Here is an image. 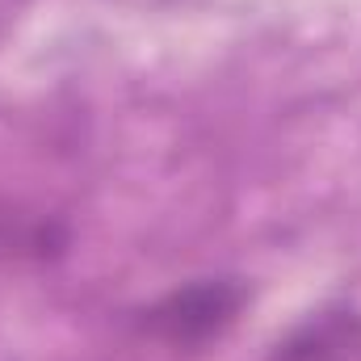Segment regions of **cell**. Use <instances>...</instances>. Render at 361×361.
<instances>
[{"label": "cell", "instance_id": "obj_1", "mask_svg": "<svg viewBox=\"0 0 361 361\" xmlns=\"http://www.w3.org/2000/svg\"><path fill=\"white\" fill-rule=\"evenodd\" d=\"M248 298H252L248 281L235 273L189 277L164 290L160 298H152L147 307L130 311V328L143 341L164 345L173 353H202L240 324V315L248 311Z\"/></svg>", "mask_w": 361, "mask_h": 361}, {"label": "cell", "instance_id": "obj_2", "mask_svg": "<svg viewBox=\"0 0 361 361\" xmlns=\"http://www.w3.org/2000/svg\"><path fill=\"white\" fill-rule=\"evenodd\" d=\"M261 361H361V307L324 302L290 324Z\"/></svg>", "mask_w": 361, "mask_h": 361}, {"label": "cell", "instance_id": "obj_3", "mask_svg": "<svg viewBox=\"0 0 361 361\" xmlns=\"http://www.w3.org/2000/svg\"><path fill=\"white\" fill-rule=\"evenodd\" d=\"M68 248V227L47 214H21L0 202V257L4 261H47Z\"/></svg>", "mask_w": 361, "mask_h": 361}]
</instances>
